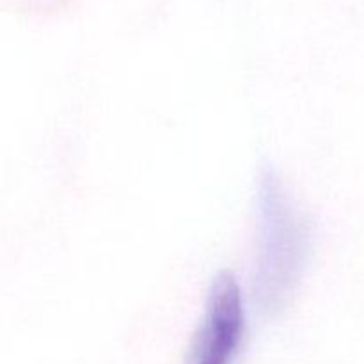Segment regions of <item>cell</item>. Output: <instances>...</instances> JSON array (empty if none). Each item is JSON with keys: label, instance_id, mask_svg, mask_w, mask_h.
<instances>
[{"label": "cell", "instance_id": "cell-1", "mask_svg": "<svg viewBox=\"0 0 364 364\" xmlns=\"http://www.w3.org/2000/svg\"><path fill=\"white\" fill-rule=\"evenodd\" d=\"M259 256L256 288L267 308L279 306L301 281L308 258V226L274 169L258 185Z\"/></svg>", "mask_w": 364, "mask_h": 364}, {"label": "cell", "instance_id": "cell-2", "mask_svg": "<svg viewBox=\"0 0 364 364\" xmlns=\"http://www.w3.org/2000/svg\"><path fill=\"white\" fill-rule=\"evenodd\" d=\"M245 334V304L237 277H215L188 364H231Z\"/></svg>", "mask_w": 364, "mask_h": 364}]
</instances>
